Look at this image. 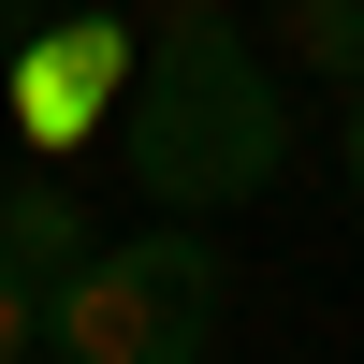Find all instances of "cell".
<instances>
[{
	"mask_svg": "<svg viewBox=\"0 0 364 364\" xmlns=\"http://www.w3.org/2000/svg\"><path fill=\"white\" fill-rule=\"evenodd\" d=\"M29 350H44V291L0 262V364H29Z\"/></svg>",
	"mask_w": 364,
	"mask_h": 364,
	"instance_id": "obj_6",
	"label": "cell"
},
{
	"mask_svg": "<svg viewBox=\"0 0 364 364\" xmlns=\"http://www.w3.org/2000/svg\"><path fill=\"white\" fill-rule=\"evenodd\" d=\"M117 146H132V190L161 219H219V204H262L291 175V87L233 29V0H161L146 15V73L117 102Z\"/></svg>",
	"mask_w": 364,
	"mask_h": 364,
	"instance_id": "obj_1",
	"label": "cell"
},
{
	"mask_svg": "<svg viewBox=\"0 0 364 364\" xmlns=\"http://www.w3.org/2000/svg\"><path fill=\"white\" fill-rule=\"evenodd\" d=\"M15 29H29V0H0V44H15Z\"/></svg>",
	"mask_w": 364,
	"mask_h": 364,
	"instance_id": "obj_8",
	"label": "cell"
},
{
	"mask_svg": "<svg viewBox=\"0 0 364 364\" xmlns=\"http://www.w3.org/2000/svg\"><path fill=\"white\" fill-rule=\"evenodd\" d=\"M277 58L321 87H364V0H277Z\"/></svg>",
	"mask_w": 364,
	"mask_h": 364,
	"instance_id": "obj_5",
	"label": "cell"
},
{
	"mask_svg": "<svg viewBox=\"0 0 364 364\" xmlns=\"http://www.w3.org/2000/svg\"><path fill=\"white\" fill-rule=\"evenodd\" d=\"M350 204H364V87H350Z\"/></svg>",
	"mask_w": 364,
	"mask_h": 364,
	"instance_id": "obj_7",
	"label": "cell"
},
{
	"mask_svg": "<svg viewBox=\"0 0 364 364\" xmlns=\"http://www.w3.org/2000/svg\"><path fill=\"white\" fill-rule=\"evenodd\" d=\"M132 73H146V29L102 0V15H58V29H15V44H0V117H15V146L73 161V146L132 102Z\"/></svg>",
	"mask_w": 364,
	"mask_h": 364,
	"instance_id": "obj_3",
	"label": "cell"
},
{
	"mask_svg": "<svg viewBox=\"0 0 364 364\" xmlns=\"http://www.w3.org/2000/svg\"><path fill=\"white\" fill-rule=\"evenodd\" d=\"M219 321H233V248L204 219L117 233V248H87L44 291V350L58 364H204Z\"/></svg>",
	"mask_w": 364,
	"mask_h": 364,
	"instance_id": "obj_2",
	"label": "cell"
},
{
	"mask_svg": "<svg viewBox=\"0 0 364 364\" xmlns=\"http://www.w3.org/2000/svg\"><path fill=\"white\" fill-rule=\"evenodd\" d=\"M87 248H102V219L73 204V175H0V262H15L29 291H58Z\"/></svg>",
	"mask_w": 364,
	"mask_h": 364,
	"instance_id": "obj_4",
	"label": "cell"
}]
</instances>
